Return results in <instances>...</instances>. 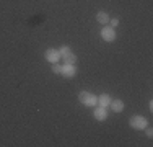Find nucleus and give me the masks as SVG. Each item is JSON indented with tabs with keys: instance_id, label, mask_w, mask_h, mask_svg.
<instances>
[{
	"instance_id": "14",
	"label": "nucleus",
	"mask_w": 153,
	"mask_h": 147,
	"mask_svg": "<svg viewBox=\"0 0 153 147\" xmlns=\"http://www.w3.org/2000/svg\"><path fill=\"white\" fill-rule=\"evenodd\" d=\"M143 129H145V134H147L148 137H153V129H152L150 126H148V124H147V126L143 128Z\"/></svg>"
},
{
	"instance_id": "1",
	"label": "nucleus",
	"mask_w": 153,
	"mask_h": 147,
	"mask_svg": "<svg viewBox=\"0 0 153 147\" xmlns=\"http://www.w3.org/2000/svg\"><path fill=\"white\" fill-rule=\"evenodd\" d=\"M78 101L82 103L83 106H86V108H94V106L98 105V97H96V95H93L91 92L82 90L78 93Z\"/></svg>"
},
{
	"instance_id": "10",
	"label": "nucleus",
	"mask_w": 153,
	"mask_h": 147,
	"mask_svg": "<svg viewBox=\"0 0 153 147\" xmlns=\"http://www.w3.org/2000/svg\"><path fill=\"white\" fill-rule=\"evenodd\" d=\"M64 64H76V56H75L74 52L64 56Z\"/></svg>"
},
{
	"instance_id": "5",
	"label": "nucleus",
	"mask_w": 153,
	"mask_h": 147,
	"mask_svg": "<svg viewBox=\"0 0 153 147\" xmlns=\"http://www.w3.org/2000/svg\"><path fill=\"white\" fill-rule=\"evenodd\" d=\"M60 75L67 77V79L75 77V75H76V67H75V64H64V65H62V70H60Z\"/></svg>"
},
{
	"instance_id": "15",
	"label": "nucleus",
	"mask_w": 153,
	"mask_h": 147,
	"mask_svg": "<svg viewBox=\"0 0 153 147\" xmlns=\"http://www.w3.org/2000/svg\"><path fill=\"white\" fill-rule=\"evenodd\" d=\"M148 108H150V111H153V101L152 100L148 101Z\"/></svg>"
},
{
	"instance_id": "7",
	"label": "nucleus",
	"mask_w": 153,
	"mask_h": 147,
	"mask_svg": "<svg viewBox=\"0 0 153 147\" xmlns=\"http://www.w3.org/2000/svg\"><path fill=\"white\" fill-rule=\"evenodd\" d=\"M111 95H108V93H101L100 97H98V106H103V108H108L109 106V103H111Z\"/></svg>"
},
{
	"instance_id": "12",
	"label": "nucleus",
	"mask_w": 153,
	"mask_h": 147,
	"mask_svg": "<svg viewBox=\"0 0 153 147\" xmlns=\"http://www.w3.org/2000/svg\"><path fill=\"white\" fill-rule=\"evenodd\" d=\"M51 69H52L54 74H57V75H60V70H62V65L59 64V62H56V64L51 65Z\"/></svg>"
},
{
	"instance_id": "6",
	"label": "nucleus",
	"mask_w": 153,
	"mask_h": 147,
	"mask_svg": "<svg viewBox=\"0 0 153 147\" xmlns=\"http://www.w3.org/2000/svg\"><path fill=\"white\" fill-rule=\"evenodd\" d=\"M93 116L96 121H106L108 119V110L103 108V106H94V111H93Z\"/></svg>"
},
{
	"instance_id": "11",
	"label": "nucleus",
	"mask_w": 153,
	"mask_h": 147,
	"mask_svg": "<svg viewBox=\"0 0 153 147\" xmlns=\"http://www.w3.org/2000/svg\"><path fill=\"white\" fill-rule=\"evenodd\" d=\"M59 52H60V56L64 57V56H67V54L72 52V47L70 46H62V47H59Z\"/></svg>"
},
{
	"instance_id": "4",
	"label": "nucleus",
	"mask_w": 153,
	"mask_h": 147,
	"mask_svg": "<svg viewBox=\"0 0 153 147\" xmlns=\"http://www.w3.org/2000/svg\"><path fill=\"white\" fill-rule=\"evenodd\" d=\"M101 38H103L106 43H112L116 39V29L104 25V28L101 29Z\"/></svg>"
},
{
	"instance_id": "2",
	"label": "nucleus",
	"mask_w": 153,
	"mask_h": 147,
	"mask_svg": "<svg viewBox=\"0 0 153 147\" xmlns=\"http://www.w3.org/2000/svg\"><path fill=\"white\" fill-rule=\"evenodd\" d=\"M129 124H130V128H134V129H143L148 123H147V118H143L142 115H134L132 118H130Z\"/></svg>"
},
{
	"instance_id": "9",
	"label": "nucleus",
	"mask_w": 153,
	"mask_h": 147,
	"mask_svg": "<svg viewBox=\"0 0 153 147\" xmlns=\"http://www.w3.org/2000/svg\"><path fill=\"white\" fill-rule=\"evenodd\" d=\"M96 21H98L100 25H108V23H109V15H108V12L100 10V12L96 13Z\"/></svg>"
},
{
	"instance_id": "8",
	"label": "nucleus",
	"mask_w": 153,
	"mask_h": 147,
	"mask_svg": "<svg viewBox=\"0 0 153 147\" xmlns=\"http://www.w3.org/2000/svg\"><path fill=\"white\" fill-rule=\"evenodd\" d=\"M109 108H111L114 113H121V111H124V101L122 100H111Z\"/></svg>"
},
{
	"instance_id": "3",
	"label": "nucleus",
	"mask_w": 153,
	"mask_h": 147,
	"mask_svg": "<svg viewBox=\"0 0 153 147\" xmlns=\"http://www.w3.org/2000/svg\"><path fill=\"white\" fill-rule=\"evenodd\" d=\"M60 52H59V49H54V47H49V49H46V52H44V59L49 64H56V62H59V59H60Z\"/></svg>"
},
{
	"instance_id": "13",
	"label": "nucleus",
	"mask_w": 153,
	"mask_h": 147,
	"mask_svg": "<svg viewBox=\"0 0 153 147\" xmlns=\"http://www.w3.org/2000/svg\"><path fill=\"white\" fill-rule=\"evenodd\" d=\"M119 23H121V21H119V18H109V26L111 28H114L116 29V26H119Z\"/></svg>"
}]
</instances>
